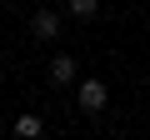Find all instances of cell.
Masks as SVG:
<instances>
[{
  "mask_svg": "<svg viewBox=\"0 0 150 140\" xmlns=\"http://www.w3.org/2000/svg\"><path fill=\"white\" fill-rule=\"evenodd\" d=\"M105 105H110L105 80H80V110H85V115H100Z\"/></svg>",
  "mask_w": 150,
  "mask_h": 140,
  "instance_id": "cell-1",
  "label": "cell"
},
{
  "mask_svg": "<svg viewBox=\"0 0 150 140\" xmlns=\"http://www.w3.org/2000/svg\"><path fill=\"white\" fill-rule=\"evenodd\" d=\"M30 35H35V40H55V35H60V15H55V10H35V15H30Z\"/></svg>",
  "mask_w": 150,
  "mask_h": 140,
  "instance_id": "cell-2",
  "label": "cell"
},
{
  "mask_svg": "<svg viewBox=\"0 0 150 140\" xmlns=\"http://www.w3.org/2000/svg\"><path fill=\"white\" fill-rule=\"evenodd\" d=\"M70 80H75V60L70 55H55L50 60V85H70Z\"/></svg>",
  "mask_w": 150,
  "mask_h": 140,
  "instance_id": "cell-3",
  "label": "cell"
},
{
  "mask_svg": "<svg viewBox=\"0 0 150 140\" xmlns=\"http://www.w3.org/2000/svg\"><path fill=\"white\" fill-rule=\"evenodd\" d=\"M40 130H45V125H40V115H20V120H15V135H25V140H35Z\"/></svg>",
  "mask_w": 150,
  "mask_h": 140,
  "instance_id": "cell-4",
  "label": "cell"
},
{
  "mask_svg": "<svg viewBox=\"0 0 150 140\" xmlns=\"http://www.w3.org/2000/svg\"><path fill=\"white\" fill-rule=\"evenodd\" d=\"M95 10H100V0H70V15L75 20H95Z\"/></svg>",
  "mask_w": 150,
  "mask_h": 140,
  "instance_id": "cell-5",
  "label": "cell"
}]
</instances>
